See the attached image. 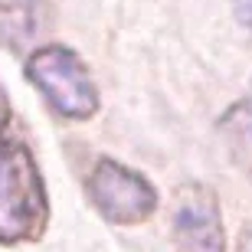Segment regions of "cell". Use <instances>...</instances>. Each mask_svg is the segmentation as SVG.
Returning <instances> with one entry per match:
<instances>
[{"instance_id": "6da1fadb", "label": "cell", "mask_w": 252, "mask_h": 252, "mask_svg": "<svg viewBox=\"0 0 252 252\" xmlns=\"http://www.w3.org/2000/svg\"><path fill=\"white\" fill-rule=\"evenodd\" d=\"M49 226V193L33 151L0 138V246L39 243Z\"/></svg>"}, {"instance_id": "7a4b0ae2", "label": "cell", "mask_w": 252, "mask_h": 252, "mask_svg": "<svg viewBox=\"0 0 252 252\" xmlns=\"http://www.w3.org/2000/svg\"><path fill=\"white\" fill-rule=\"evenodd\" d=\"M27 82L43 95V102L65 122H89L98 115V85L82 56L65 43L36 46L23 65Z\"/></svg>"}, {"instance_id": "3957f363", "label": "cell", "mask_w": 252, "mask_h": 252, "mask_svg": "<svg viewBox=\"0 0 252 252\" xmlns=\"http://www.w3.org/2000/svg\"><path fill=\"white\" fill-rule=\"evenodd\" d=\"M85 196L112 226H141L158 213V187L115 158H98L85 177Z\"/></svg>"}, {"instance_id": "277c9868", "label": "cell", "mask_w": 252, "mask_h": 252, "mask_svg": "<svg viewBox=\"0 0 252 252\" xmlns=\"http://www.w3.org/2000/svg\"><path fill=\"white\" fill-rule=\"evenodd\" d=\"M174 239L184 252H226L223 210L203 184H184L174 196Z\"/></svg>"}, {"instance_id": "5b68a950", "label": "cell", "mask_w": 252, "mask_h": 252, "mask_svg": "<svg viewBox=\"0 0 252 252\" xmlns=\"http://www.w3.org/2000/svg\"><path fill=\"white\" fill-rule=\"evenodd\" d=\"M46 0H0V49L27 53L43 30Z\"/></svg>"}, {"instance_id": "8992f818", "label": "cell", "mask_w": 252, "mask_h": 252, "mask_svg": "<svg viewBox=\"0 0 252 252\" xmlns=\"http://www.w3.org/2000/svg\"><path fill=\"white\" fill-rule=\"evenodd\" d=\"M220 128L229 131L236 141H246L252 144V98H243L226 108V115L220 118Z\"/></svg>"}, {"instance_id": "52a82bcc", "label": "cell", "mask_w": 252, "mask_h": 252, "mask_svg": "<svg viewBox=\"0 0 252 252\" xmlns=\"http://www.w3.org/2000/svg\"><path fill=\"white\" fill-rule=\"evenodd\" d=\"M233 10H236V20L252 30V0H233Z\"/></svg>"}, {"instance_id": "ba28073f", "label": "cell", "mask_w": 252, "mask_h": 252, "mask_svg": "<svg viewBox=\"0 0 252 252\" xmlns=\"http://www.w3.org/2000/svg\"><path fill=\"white\" fill-rule=\"evenodd\" d=\"M10 118H13V108H10V98H7V92H3V85H0V134L7 131Z\"/></svg>"}, {"instance_id": "9c48e42d", "label": "cell", "mask_w": 252, "mask_h": 252, "mask_svg": "<svg viewBox=\"0 0 252 252\" xmlns=\"http://www.w3.org/2000/svg\"><path fill=\"white\" fill-rule=\"evenodd\" d=\"M236 252H252V223H246L239 229V239H236Z\"/></svg>"}]
</instances>
